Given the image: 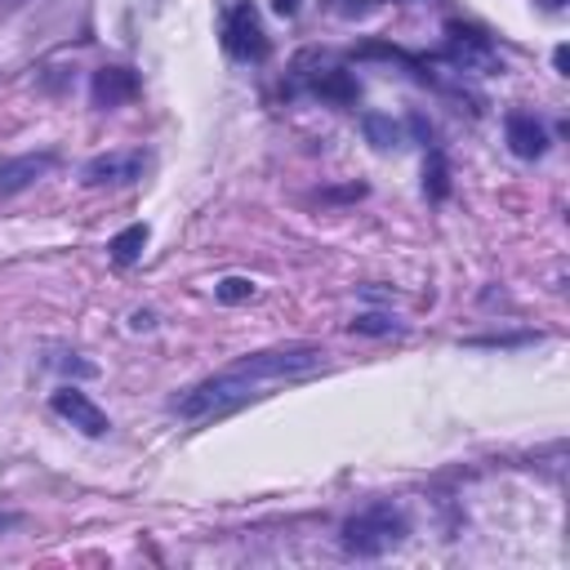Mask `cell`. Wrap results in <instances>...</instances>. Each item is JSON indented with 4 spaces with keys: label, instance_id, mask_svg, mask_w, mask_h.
<instances>
[{
    "label": "cell",
    "instance_id": "obj_8",
    "mask_svg": "<svg viewBox=\"0 0 570 570\" xmlns=\"http://www.w3.org/2000/svg\"><path fill=\"white\" fill-rule=\"evenodd\" d=\"M53 165H58L53 151H27V156H9V160H0V196H18V191H27V187L40 183Z\"/></svg>",
    "mask_w": 570,
    "mask_h": 570
},
{
    "label": "cell",
    "instance_id": "obj_6",
    "mask_svg": "<svg viewBox=\"0 0 570 570\" xmlns=\"http://www.w3.org/2000/svg\"><path fill=\"white\" fill-rule=\"evenodd\" d=\"M138 174H142V151H102L80 165L85 187H120V183H134Z\"/></svg>",
    "mask_w": 570,
    "mask_h": 570
},
{
    "label": "cell",
    "instance_id": "obj_15",
    "mask_svg": "<svg viewBox=\"0 0 570 570\" xmlns=\"http://www.w3.org/2000/svg\"><path fill=\"white\" fill-rule=\"evenodd\" d=\"M405 325L392 321V316H379V312H365L352 321V334H370V338H387V334H401Z\"/></svg>",
    "mask_w": 570,
    "mask_h": 570
},
{
    "label": "cell",
    "instance_id": "obj_12",
    "mask_svg": "<svg viewBox=\"0 0 570 570\" xmlns=\"http://www.w3.org/2000/svg\"><path fill=\"white\" fill-rule=\"evenodd\" d=\"M147 240H151V227H147V223H129L125 232H116V236H111V245H107V249H111V258H116V263L125 267V263L142 258Z\"/></svg>",
    "mask_w": 570,
    "mask_h": 570
},
{
    "label": "cell",
    "instance_id": "obj_13",
    "mask_svg": "<svg viewBox=\"0 0 570 570\" xmlns=\"http://www.w3.org/2000/svg\"><path fill=\"white\" fill-rule=\"evenodd\" d=\"M423 191H428V200H445V196H450V165H445V151H428V160H423Z\"/></svg>",
    "mask_w": 570,
    "mask_h": 570
},
{
    "label": "cell",
    "instance_id": "obj_14",
    "mask_svg": "<svg viewBox=\"0 0 570 570\" xmlns=\"http://www.w3.org/2000/svg\"><path fill=\"white\" fill-rule=\"evenodd\" d=\"M361 125H365V138L379 147V151H392V147H401L405 138H401V125H392L387 116H379V111H370V116H361Z\"/></svg>",
    "mask_w": 570,
    "mask_h": 570
},
{
    "label": "cell",
    "instance_id": "obj_19",
    "mask_svg": "<svg viewBox=\"0 0 570 570\" xmlns=\"http://www.w3.org/2000/svg\"><path fill=\"white\" fill-rule=\"evenodd\" d=\"M552 62H557V71H561V76H570V49H566V45H557Z\"/></svg>",
    "mask_w": 570,
    "mask_h": 570
},
{
    "label": "cell",
    "instance_id": "obj_2",
    "mask_svg": "<svg viewBox=\"0 0 570 570\" xmlns=\"http://www.w3.org/2000/svg\"><path fill=\"white\" fill-rule=\"evenodd\" d=\"M254 396H258V379H245V374L227 370V374H214V379L187 387L183 396H174L169 410L178 419H209V414H227V410H236Z\"/></svg>",
    "mask_w": 570,
    "mask_h": 570
},
{
    "label": "cell",
    "instance_id": "obj_21",
    "mask_svg": "<svg viewBox=\"0 0 570 570\" xmlns=\"http://www.w3.org/2000/svg\"><path fill=\"white\" fill-rule=\"evenodd\" d=\"M22 525V512H0V534L4 530H18Z\"/></svg>",
    "mask_w": 570,
    "mask_h": 570
},
{
    "label": "cell",
    "instance_id": "obj_18",
    "mask_svg": "<svg viewBox=\"0 0 570 570\" xmlns=\"http://www.w3.org/2000/svg\"><path fill=\"white\" fill-rule=\"evenodd\" d=\"M379 0H334V9L343 13V18H356V13H370Z\"/></svg>",
    "mask_w": 570,
    "mask_h": 570
},
{
    "label": "cell",
    "instance_id": "obj_17",
    "mask_svg": "<svg viewBox=\"0 0 570 570\" xmlns=\"http://www.w3.org/2000/svg\"><path fill=\"white\" fill-rule=\"evenodd\" d=\"M517 343H534V334H494V338H468V347H517Z\"/></svg>",
    "mask_w": 570,
    "mask_h": 570
},
{
    "label": "cell",
    "instance_id": "obj_22",
    "mask_svg": "<svg viewBox=\"0 0 570 570\" xmlns=\"http://www.w3.org/2000/svg\"><path fill=\"white\" fill-rule=\"evenodd\" d=\"M129 325H134V330H151L156 321H151V312H134V316H129Z\"/></svg>",
    "mask_w": 570,
    "mask_h": 570
},
{
    "label": "cell",
    "instance_id": "obj_5",
    "mask_svg": "<svg viewBox=\"0 0 570 570\" xmlns=\"http://www.w3.org/2000/svg\"><path fill=\"white\" fill-rule=\"evenodd\" d=\"M445 36H450L445 58H450L454 67H463V71H503V62H499L494 45H490L476 27H459V22H450V27H445Z\"/></svg>",
    "mask_w": 570,
    "mask_h": 570
},
{
    "label": "cell",
    "instance_id": "obj_23",
    "mask_svg": "<svg viewBox=\"0 0 570 570\" xmlns=\"http://www.w3.org/2000/svg\"><path fill=\"white\" fill-rule=\"evenodd\" d=\"M548 4H552V9H561V4H566V0H548Z\"/></svg>",
    "mask_w": 570,
    "mask_h": 570
},
{
    "label": "cell",
    "instance_id": "obj_1",
    "mask_svg": "<svg viewBox=\"0 0 570 570\" xmlns=\"http://www.w3.org/2000/svg\"><path fill=\"white\" fill-rule=\"evenodd\" d=\"M405 534H410V517L396 503H370L343 521L338 543L347 557H383V552L401 548Z\"/></svg>",
    "mask_w": 570,
    "mask_h": 570
},
{
    "label": "cell",
    "instance_id": "obj_4",
    "mask_svg": "<svg viewBox=\"0 0 570 570\" xmlns=\"http://www.w3.org/2000/svg\"><path fill=\"white\" fill-rule=\"evenodd\" d=\"M316 365H325V352H321V347H312V343H294V347H272V352H254V356H240L232 370H236V374H245V379H258V383H267V379L307 374V370H316Z\"/></svg>",
    "mask_w": 570,
    "mask_h": 570
},
{
    "label": "cell",
    "instance_id": "obj_16",
    "mask_svg": "<svg viewBox=\"0 0 570 570\" xmlns=\"http://www.w3.org/2000/svg\"><path fill=\"white\" fill-rule=\"evenodd\" d=\"M214 294H218V303H245V298L254 294V281H245V276H227V281L214 285Z\"/></svg>",
    "mask_w": 570,
    "mask_h": 570
},
{
    "label": "cell",
    "instance_id": "obj_7",
    "mask_svg": "<svg viewBox=\"0 0 570 570\" xmlns=\"http://www.w3.org/2000/svg\"><path fill=\"white\" fill-rule=\"evenodd\" d=\"M49 410H53L58 419H67L71 428H80L85 436H107V428H111V419H107L80 387H58V392L49 396Z\"/></svg>",
    "mask_w": 570,
    "mask_h": 570
},
{
    "label": "cell",
    "instance_id": "obj_9",
    "mask_svg": "<svg viewBox=\"0 0 570 570\" xmlns=\"http://www.w3.org/2000/svg\"><path fill=\"white\" fill-rule=\"evenodd\" d=\"M134 94H138V71H134V67H98L94 80H89V98H94V107H102V111L125 107Z\"/></svg>",
    "mask_w": 570,
    "mask_h": 570
},
{
    "label": "cell",
    "instance_id": "obj_3",
    "mask_svg": "<svg viewBox=\"0 0 570 570\" xmlns=\"http://www.w3.org/2000/svg\"><path fill=\"white\" fill-rule=\"evenodd\" d=\"M218 40L236 62L267 58V31L258 22L254 0H218Z\"/></svg>",
    "mask_w": 570,
    "mask_h": 570
},
{
    "label": "cell",
    "instance_id": "obj_20",
    "mask_svg": "<svg viewBox=\"0 0 570 570\" xmlns=\"http://www.w3.org/2000/svg\"><path fill=\"white\" fill-rule=\"evenodd\" d=\"M272 9H276L281 18H294V13H298V0H272Z\"/></svg>",
    "mask_w": 570,
    "mask_h": 570
},
{
    "label": "cell",
    "instance_id": "obj_11",
    "mask_svg": "<svg viewBox=\"0 0 570 570\" xmlns=\"http://www.w3.org/2000/svg\"><path fill=\"white\" fill-rule=\"evenodd\" d=\"M307 89L316 94V98H325V102H338V107H347V102H356L361 98V85L343 71V67H316V71H307Z\"/></svg>",
    "mask_w": 570,
    "mask_h": 570
},
{
    "label": "cell",
    "instance_id": "obj_10",
    "mask_svg": "<svg viewBox=\"0 0 570 570\" xmlns=\"http://www.w3.org/2000/svg\"><path fill=\"white\" fill-rule=\"evenodd\" d=\"M503 138H508L512 156H521V160H539L548 151V129L530 111H508L503 116Z\"/></svg>",
    "mask_w": 570,
    "mask_h": 570
}]
</instances>
